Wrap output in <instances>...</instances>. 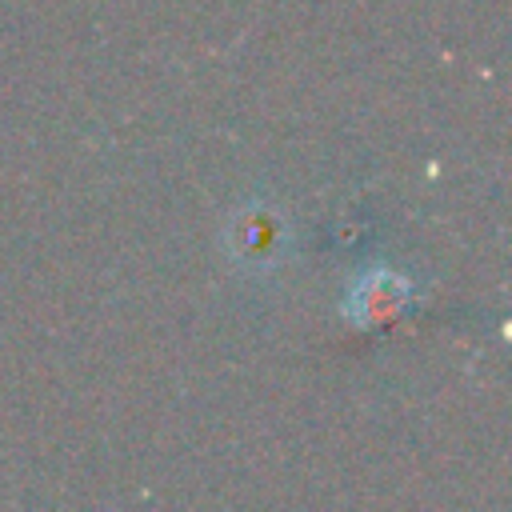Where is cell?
Here are the masks:
<instances>
[{"mask_svg":"<svg viewBox=\"0 0 512 512\" xmlns=\"http://www.w3.org/2000/svg\"><path fill=\"white\" fill-rule=\"evenodd\" d=\"M288 248V220L272 204H244L228 220V252L236 264L264 272L284 260Z\"/></svg>","mask_w":512,"mask_h":512,"instance_id":"1","label":"cell"},{"mask_svg":"<svg viewBox=\"0 0 512 512\" xmlns=\"http://www.w3.org/2000/svg\"><path fill=\"white\" fill-rule=\"evenodd\" d=\"M412 300V280L396 268H368L344 292V316L356 328H384L392 324Z\"/></svg>","mask_w":512,"mask_h":512,"instance_id":"2","label":"cell"}]
</instances>
